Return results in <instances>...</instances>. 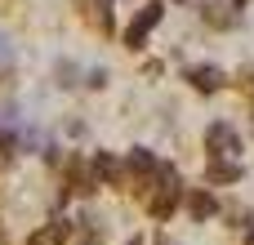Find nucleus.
Listing matches in <instances>:
<instances>
[{"label":"nucleus","instance_id":"nucleus-10","mask_svg":"<svg viewBox=\"0 0 254 245\" xmlns=\"http://www.w3.org/2000/svg\"><path fill=\"white\" fill-rule=\"evenodd\" d=\"M94 22L98 31H112V0H94Z\"/></svg>","mask_w":254,"mask_h":245},{"label":"nucleus","instance_id":"nucleus-15","mask_svg":"<svg viewBox=\"0 0 254 245\" xmlns=\"http://www.w3.org/2000/svg\"><path fill=\"white\" fill-rule=\"evenodd\" d=\"M129 245H143V241H138V237H134V241H129Z\"/></svg>","mask_w":254,"mask_h":245},{"label":"nucleus","instance_id":"nucleus-9","mask_svg":"<svg viewBox=\"0 0 254 245\" xmlns=\"http://www.w3.org/2000/svg\"><path fill=\"white\" fill-rule=\"evenodd\" d=\"M188 210H192V219H210V214H219V201L210 192H192L188 196Z\"/></svg>","mask_w":254,"mask_h":245},{"label":"nucleus","instance_id":"nucleus-6","mask_svg":"<svg viewBox=\"0 0 254 245\" xmlns=\"http://www.w3.org/2000/svg\"><path fill=\"white\" fill-rule=\"evenodd\" d=\"M94 179H103V183H121V161L107 156V152H98V156H94Z\"/></svg>","mask_w":254,"mask_h":245},{"label":"nucleus","instance_id":"nucleus-3","mask_svg":"<svg viewBox=\"0 0 254 245\" xmlns=\"http://www.w3.org/2000/svg\"><path fill=\"white\" fill-rule=\"evenodd\" d=\"M161 13H165V4H143V9H138V18H134V22H129V31H125V45H129V49H143L147 31L161 22Z\"/></svg>","mask_w":254,"mask_h":245},{"label":"nucleus","instance_id":"nucleus-11","mask_svg":"<svg viewBox=\"0 0 254 245\" xmlns=\"http://www.w3.org/2000/svg\"><path fill=\"white\" fill-rule=\"evenodd\" d=\"M9 165H13V134H4V129H0V174H4Z\"/></svg>","mask_w":254,"mask_h":245},{"label":"nucleus","instance_id":"nucleus-12","mask_svg":"<svg viewBox=\"0 0 254 245\" xmlns=\"http://www.w3.org/2000/svg\"><path fill=\"white\" fill-rule=\"evenodd\" d=\"M58 76H63V85H76V80H71V76H76V67H71V62H58Z\"/></svg>","mask_w":254,"mask_h":245},{"label":"nucleus","instance_id":"nucleus-1","mask_svg":"<svg viewBox=\"0 0 254 245\" xmlns=\"http://www.w3.org/2000/svg\"><path fill=\"white\" fill-rule=\"evenodd\" d=\"M179 201H183L179 174H174V170H161V187H156V196H147V210H152V219H170Z\"/></svg>","mask_w":254,"mask_h":245},{"label":"nucleus","instance_id":"nucleus-2","mask_svg":"<svg viewBox=\"0 0 254 245\" xmlns=\"http://www.w3.org/2000/svg\"><path fill=\"white\" fill-rule=\"evenodd\" d=\"M205 152H210L214 161H228V156H241V134H237L232 125L214 121V125L205 129Z\"/></svg>","mask_w":254,"mask_h":245},{"label":"nucleus","instance_id":"nucleus-14","mask_svg":"<svg viewBox=\"0 0 254 245\" xmlns=\"http://www.w3.org/2000/svg\"><path fill=\"white\" fill-rule=\"evenodd\" d=\"M232 4H237V9H241V4H246V0H232Z\"/></svg>","mask_w":254,"mask_h":245},{"label":"nucleus","instance_id":"nucleus-8","mask_svg":"<svg viewBox=\"0 0 254 245\" xmlns=\"http://www.w3.org/2000/svg\"><path fill=\"white\" fill-rule=\"evenodd\" d=\"M205 179H210V183H237V179H241V165H232V161H210Z\"/></svg>","mask_w":254,"mask_h":245},{"label":"nucleus","instance_id":"nucleus-4","mask_svg":"<svg viewBox=\"0 0 254 245\" xmlns=\"http://www.w3.org/2000/svg\"><path fill=\"white\" fill-rule=\"evenodd\" d=\"M125 165H129V174H138V179H161V170H165V165H156V156H152L147 147H134Z\"/></svg>","mask_w":254,"mask_h":245},{"label":"nucleus","instance_id":"nucleus-13","mask_svg":"<svg viewBox=\"0 0 254 245\" xmlns=\"http://www.w3.org/2000/svg\"><path fill=\"white\" fill-rule=\"evenodd\" d=\"M0 62H9V49H4V36H0Z\"/></svg>","mask_w":254,"mask_h":245},{"label":"nucleus","instance_id":"nucleus-7","mask_svg":"<svg viewBox=\"0 0 254 245\" xmlns=\"http://www.w3.org/2000/svg\"><path fill=\"white\" fill-rule=\"evenodd\" d=\"M67 232H71V223H49V228H40L27 245H63V241H67Z\"/></svg>","mask_w":254,"mask_h":245},{"label":"nucleus","instance_id":"nucleus-5","mask_svg":"<svg viewBox=\"0 0 254 245\" xmlns=\"http://www.w3.org/2000/svg\"><path fill=\"white\" fill-rule=\"evenodd\" d=\"M188 80H192L201 94H214V89H223V80H228V76H223L219 67H188Z\"/></svg>","mask_w":254,"mask_h":245}]
</instances>
